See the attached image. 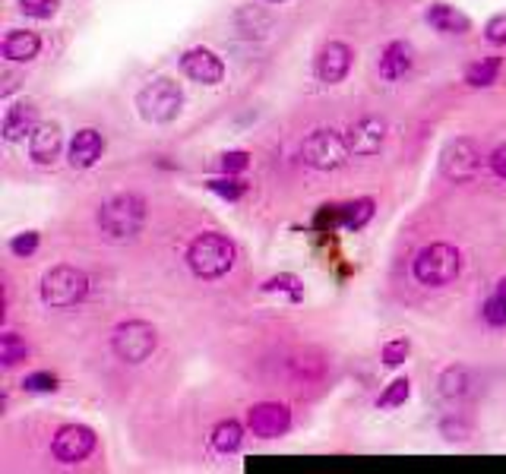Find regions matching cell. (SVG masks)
<instances>
[{"label": "cell", "instance_id": "484cf974", "mask_svg": "<svg viewBox=\"0 0 506 474\" xmlns=\"http://www.w3.org/2000/svg\"><path fill=\"white\" fill-rule=\"evenodd\" d=\"M408 393H412V383L406 380V376H399V380H393L386 386V393L380 395V408H399V405H406Z\"/></svg>", "mask_w": 506, "mask_h": 474}, {"label": "cell", "instance_id": "1f68e13d", "mask_svg": "<svg viewBox=\"0 0 506 474\" xmlns=\"http://www.w3.org/2000/svg\"><path fill=\"white\" fill-rule=\"evenodd\" d=\"M222 171L225 174H241V171H248V164H250V155L248 153H241V149H235V153H225L222 155Z\"/></svg>", "mask_w": 506, "mask_h": 474}, {"label": "cell", "instance_id": "2e32d148", "mask_svg": "<svg viewBox=\"0 0 506 474\" xmlns=\"http://www.w3.org/2000/svg\"><path fill=\"white\" fill-rule=\"evenodd\" d=\"M440 398L449 405H462L465 398L475 395V376H471L469 367H447L440 374Z\"/></svg>", "mask_w": 506, "mask_h": 474}, {"label": "cell", "instance_id": "9c48e42d", "mask_svg": "<svg viewBox=\"0 0 506 474\" xmlns=\"http://www.w3.org/2000/svg\"><path fill=\"white\" fill-rule=\"evenodd\" d=\"M92 449H95V434L89 427H83V424H67V427H60L51 443L54 458L64 465L83 462V458L92 456Z\"/></svg>", "mask_w": 506, "mask_h": 474}, {"label": "cell", "instance_id": "277c9868", "mask_svg": "<svg viewBox=\"0 0 506 474\" xmlns=\"http://www.w3.org/2000/svg\"><path fill=\"white\" fill-rule=\"evenodd\" d=\"M412 269H415V279L427 288L449 285L462 272V253L453 244H427L418 250Z\"/></svg>", "mask_w": 506, "mask_h": 474}, {"label": "cell", "instance_id": "8d00e7d4", "mask_svg": "<svg viewBox=\"0 0 506 474\" xmlns=\"http://www.w3.org/2000/svg\"><path fill=\"white\" fill-rule=\"evenodd\" d=\"M488 164H490V171H494L497 177H503V181H506V142H501V146L490 153Z\"/></svg>", "mask_w": 506, "mask_h": 474}, {"label": "cell", "instance_id": "e0dca14e", "mask_svg": "<svg viewBox=\"0 0 506 474\" xmlns=\"http://www.w3.org/2000/svg\"><path fill=\"white\" fill-rule=\"evenodd\" d=\"M0 47H4V58L13 60V64H29V60H36L38 51H42V38H38L36 32L13 29V32H6Z\"/></svg>", "mask_w": 506, "mask_h": 474}, {"label": "cell", "instance_id": "603a6c76", "mask_svg": "<svg viewBox=\"0 0 506 474\" xmlns=\"http://www.w3.org/2000/svg\"><path fill=\"white\" fill-rule=\"evenodd\" d=\"M501 67H503L501 58H481L478 64L469 67V73H465V82H469V86H475V89L494 86L497 77H501Z\"/></svg>", "mask_w": 506, "mask_h": 474}, {"label": "cell", "instance_id": "836d02e7", "mask_svg": "<svg viewBox=\"0 0 506 474\" xmlns=\"http://www.w3.org/2000/svg\"><path fill=\"white\" fill-rule=\"evenodd\" d=\"M263 291H291L295 300L300 298V281L295 276H279V279H269L263 281Z\"/></svg>", "mask_w": 506, "mask_h": 474}, {"label": "cell", "instance_id": "cb8c5ba5", "mask_svg": "<svg viewBox=\"0 0 506 474\" xmlns=\"http://www.w3.org/2000/svg\"><path fill=\"white\" fill-rule=\"evenodd\" d=\"M374 218V199H354V203L342 205V216L339 222L345 225V228H364L367 222Z\"/></svg>", "mask_w": 506, "mask_h": 474}, {"label": "cell", "instance_id": "8fae6325", "mask_svg": "<svg viewBox=\"0 0 506 474\" xmlns=\"http://www.w3.org/2000/svg\"><path fill=\"white\" fill-rule=\"evenodd\" d=\"M181 70L194 82H203V86H216L225 77L222 58L216 51H209V47H190L181 58Z\"/></svg>", "mask_w": 506, "mask_h": 474}, {"label": "cell", "instance_id": "ffe728a7", "mask_svg": "<svg viewBox=\"0 0 506 474\" xmlns=\"http://www.w3.org/2000/svg\"><path fill=\"white\" fill-rule=\"evenodd\" d=\"M427 23L434 26L437 32H447V36H465V32L471 29L469 16L456 10V6H449V4H430Z\"/></svg>", "mask_w": 506, "mask_h": 474}, {"label": "cell", "instance_id": "d6986e66", "mask_svg": "<svg viewBox=\"0 0 506 474\" xmlns=\"http://www.w3.org/2000/svg\"><path fill=\"white\" fill-rule=\"evenodd\" d=\"M36 127H38V111L29 101H19V105H13L10 111L4 114V140H10V142L26 140V133H32Z\"/></svg>", "mask_w": 506, "mask_h": 474}, {"label": "cell", "instance_id": "44dd1931", "mask_svg": "<svg viewBox=\"0 0 506 474\" xmlns=\"http://www.w3.org/2000/svg\"><path fill=\"white\" fill-rule=\"evenodd\" d=\"M235 26L244 38H266L276 29V19H272V13L259 10V6H244V10H237Z\"/></svg>", "mask_w": 506, "mask_h": 474}, {"label": "cell", "instance_id": "30bf717a", "mask_svg": "<svg viewBox=\"0 0 506 474\" xmlns=\"http://www.w3.org/2000/svg\"><path fill=\"white\" fill-rule=\"evenodd\" d=\"M248 427L259 439H279L282 434H289L291 411L279 402H259L248 411Z\"/></svg>", "mask_w": 506, "mask_h": 474}, {"label": "cell", "instance_id": "6da1fadb", "mask_svg": "<svg viewBox=\"0 0 506 474\" xmlns=\"http://www.w3.org/2000/svg\"><path fill=\"white\" fill-rule=\"evenodd\" d=\"M142 222H146V199L136 194H118L105 199L99 209V231L105 240H130L140 235Z\"/></svg>", "mask_w": 506, "mask_h": 474}, {"label": "cell", "instance_id": "e575fe53", "mask_svg": "<svg viewBox=\"0 0 506 474\" xmlns=\"http://www.w3.org/2000/svg\"><path fill=\"white\" fill-rule=\"evenodd\" d=\"M440 430H443V437L447 439H465L469 437V424H465L462 417H447V421L440 424Z\"/></svg>", "mask_w": 506, "mask_h": 474}, {"label": "cell", "instance_id": "4dcf8cb0", "mask_svg": "<svg viewBox=\"0 0 506 474\" xmlns=\"http://www.w3.org/2000/svg\"><path fill=\"white\" fill-rule=\"evenodd\" d=\"M408 352H412V345H408L406 339H393L383 345V361H386L389 367H399V363H406Z\"/></svg>", "mask_w": 506, "mask_h": 474}, {"label": "cell", "instance_id": "f546056e", "mask_svg": "<svg viewBox=\"0 0 506 474\" xmlns=\"http://www.w3.org/2000/svg\"><path fill=\"white\" fill-rule=\"evenodd\" d=\"M26 393H54L58 389V376L47 374V370H38V374H29L23 380Z\"/></svg>", "mask_w": 506, "mask_h": 474}, {"label": "cell", "instance_id": "3957f363", "mask_svg": "<svg viewBox=\"0 0 506 474\" xmlns=\"http://www.w3.org/2000/svg\"><path fill=\"white\" fill-rule=\"evenodd\" d=\"M89 294V276L77 266H54L42 279V300L51 311H70Z\"/></svg>", "mask_w": 506, "mask_h": 474}, {"label": "cell", "instance_id": "d590c367", "mask_svg": "<svg viewBox=\"0 0 506 474\" xmlns=\"http://www.w3.org/2000/svg\"><path fill=\"white\" fill-rule=\"evenodd\" d=\"M484 36H488V41H494V45H506V13L490 19L488 29H484Z\"/></svg>", "mask_w": 506, "mask_h": 474}, {"label": "cell", "instance_id": "52a82bcc", "mask_svg": "<svg viewBox=\"0 0 506 474\" xmlns=\"http://www.w3.org/2000/svg\"><path fill=\"white\" fill-rule=\"evenodd\" d=\"M484 162H488V158H484L481 146H478L475 140H465V136L447 142V149L440 153V171H443V177L453 184L475 181V177L481 174Z\"/></svg>", "mask_w": 506, "mask_h": 474}, {"label": "cell", "instance_id": "d6a6232c", "mask_svg": "<svg viewBox=\"0 0 506 474\" xmlns=\"http://www.w3.org/2000/svg\"><path fill=\"white\" fill-rule=\"evenodd\" d=\"M10 250L16 253V257H32V253L38 250V235L36 231H26V235H16L10 240Z\"/></svg>", "mask_w": 506, "mask_h": 474}, {"label": "cell", "instance_id": "d4e9b609", "mask_svg": "<svg viewBox=\"0 0 506 474\" xmlns=\"http://www.w3.org/2000/svg\"><path fill=\"white\" fill-rule=\"evenodd\" d=\"M26 357H29V348H26V342L16 332L0 335V361H4V367H16Z\"/></svg>", "mask_w": 506, "mask_h": 474}, {"label": "cell", "instance_id": "7a4b0ae2", "mask_svg": "<svg viewBox=\"0 0 506 474\" xmlns=\"http://www.w3.org/2000/svg\"><path fill=\"white\" fill-rule=\"evenodd\" d=\"M187 266L196 279H222L235 266V244L225 235L206 231V235L194 237V244L187 247Z\"/></svg>", "mask_w": 506, "mask_h": 474}, {"label": "cell", "instance_id": "5b68a950", "mask_svg": "<svg viewBox=\"0 0 506 474\" xmlns=\"http://www.w3.org/2000/svg\"><path fill=\"white\" fill-rule=\"evenodd\" d=\"M136 108H140L142 121L149 123H171L184 108V92L174 79H155L136 95Z\"/></svg>", "mask_w": 506, "mask_h": 474}, {"label": "cell", "instance_id": "ba28073f", "mask_svg": "<svg viewBox=\"0 0 506 474\" xmlns=\"http://www.w3.org/2000/svg\"><path fill=\"white\" fill-rule=\"evenodd\" d=\"M300 155L311 168L317 171H336L348 162L352 146H348L345 136H339L336 130H313L311 136L300 146Z\"/></svg>", "mask_w": 506, "mask_h": 474}, {"label": "cell", "instance_id": "7c38bea8", "mask_svg": "<svg viewBox=\"0 0 506 474\" xmlns=\"http://www.w3.org/2000/svg\"><path fill=\"white\" fill-rule=\"evenodd\" d=\"M354 64V51L345 45V41H330V45H323V51H320L317 58V77L320 82H326V86H336L348 77V70H352Z\"/></svg>", "mask_w": 506, "mask_h": 474}, {"label": "cell", "instance_id": "7402d4cb", "mask_svg": "<svg viewBox=\"0 0 506 474\" xmlns=\"http://www.w3.org/2000/svg\"><path fill=\"white\" fill-rule=\"evenodd\" d=\"M244 443V427L237 421H222L216 430H212V449L222 452V456H231L237 452Z\"/></svg>", "mask_w": 506, "mask_h": 474}, {"label": "cell", "instance_id": "5bb4252c", "mask_svg": "<svg viewBox=\"0 0 506 474\" xmlns=\"http://www.w3.org/2000/svg\"><path fill=\"white\" fill-rule=\"evenodd\" d=\"M64 146V136H60L58 123H38L29 133V155L36 164H54Z\"/></svg>", "mask_w": 506, "mask_h": 474}, {"label": "cell", "instance_id": "4316f807", "mask_svg": "<svg viewBox=\"0 0 506 474\" xmlns=\"http://www.w3.org/2000/svg\"><path fill=\"white\" fill-rule=\"evenodd\" d=\"M484 320H488L490 326H503L506 322V279L501 281L494 298H488V304H484Z\"/></svg>", "mask_w": 506, "mask_h": 474}, {"label": "cell", "instance_id": "83f0119b", "mask_svg": "<svg viewBox=\"0 0 506 474\" xmlns=\"http://www.w3.org/2000/svg\"><path fill=\"white\" fill-rule=\"evenodd\" d=\"M206 187L212 190V194H218L222 199H241L244 194H248V184L244 181H237L235 174H228V177H218V181H209Z\"/></svg>", "mask_w": 506, "mask_h": 474}, {"label": "cell", "instance_id": "ac0fdd59", "mask_svg": "<svg viewBox=\"0 0 506 474\" xmlns=\"http://www.w3.org/2000/svg\"><path fill=\"white\" fill-rule=\"evenodd\" d=\"M412 47L406 45V41H389L386 47H383L380 54V77L386 82H395L402 79L408 70H412Z\"/></svg>", "mask_w": 506, "mask_h": 474}, {"label": "cell", "instance_id": "8992f818", "mask_svg": "<svg viewBox=\"0 0 506 474\" xmlns=\"http://www.w3.org/2000/svg\"><path fill=\"white\" fill-rule=\"evenodd\" d=\"M155 345H159V332H155V326L153 322H146V320L121 322V326L111 332V348L124 363L149 361L153 352H155Z\"/></svg>", "mask_w": 506, "mask_h": 474}, {"label": "cell", "instance_id": "74e56055", "mask_svg": "<svg viewBox=\"0 0 506 474\" xmlns=\"http://www.w3.org/2000/svg\"><path fill=\"white\" fill-rule=\"evenodd\" d=\"M269 4H285V0H269Z\"/></svg>", "mask_w": 506, "mask_h": 474}, {"label": "cell", "instance_id": "9a60e30c", "mask_svg": "<svg viewBox=\"0 0 506 474\" xmlns=\"http://www.w3.org/2000/svg\"><path fill=\"white\" fill-rule=\"evenodd\" d=\"M101 153H105V140H101L99 130H92V127L79 130L70 142V168H77V171L92 168L101 158Z\"/></svg>", "mask_w": 506, "mask_h": 474}, {"label": "cell", "instance_id": "f1b7e54d", "mask_svg": "<svg viewBox=\"0 0 506 474\" xmlns=\"http://www.w3.org/2000/svg\"><path fill=\"white\" fill-rule=\"evenodd\" d=\"M60 0H19V10L32 19H51L58 13Z\"/></svg>", "mask_w": 506, "mask_h": 474}, {"label": "cell", "instance_id": "4fadbf2b", "mask_svg": "<svg viewBox=\"0 0 506 474\" xmlns=\"http://www.w3.org/2000/svg\"><path fill=\"white\" fill-rule=\"evenodd\" d=\"M348 146H352L354 155H377L386 142V121L380 118H361L348 130Z\"/></svg>", "mask_w": 506, "mask_h": 474}]
</instances>
